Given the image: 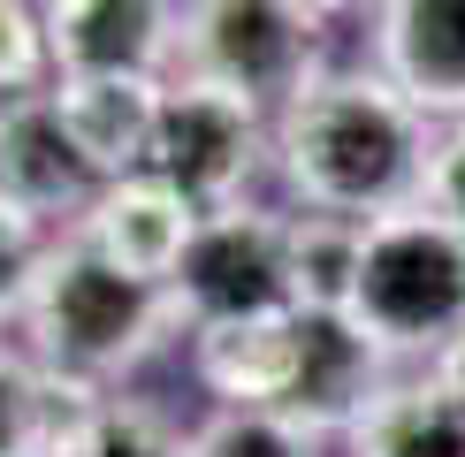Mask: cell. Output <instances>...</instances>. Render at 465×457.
Segmentation results:
<instances>
[{
	"mask_svg": "<svg viewBox=\"0 0 465 457\" xmlns=\"http://www.w3.org/2000/svg\"><path fill=\"white\" fill-rule=\"evenodd\" d=\"M343 457H465V396L435 366L397 374L343 434Z\"/></svg>",
	"mask_w": 465,
	"mask_h": 457,
	"instance_id": "obj_14",
	"label": "cell"
},
{
	"mask_svg": "<svg viewBox=\"0 0 465 457\" xmlns=\"http://www.w3.org/2000/svg\"><path fill=\"white\" fill-rule=\"evenodd\" d=\"M290 374H298V313L275 320H222V328H191V381L214 404H260L275 412Z\"/></svg>",
	"mask_w": 465,
	"mask_h": 457,
	"instance_id": "obj_13",
	"label": "cell"
},
{
	"mask_svg": "<svg viewBox=\"0 0 465 457\" xmlns=\"http://www.w3.org/2000/svg\"><path fill=\"white\" fill-rule=\"evenodd\" d=\"M24 351L46 374L84 381V389H123L145 358H161L183 328V305L168 282H138L114 259H100L76 228L46 244L24 297V320H15Z\"/></svg>",
	"mask_w": 465,
	"mask_h": 457,
	"instance_id": "obj_2",
	"label": "cell"
},
{
	"mask_svg": "<svg viewBox=\"0 0 465 457\" xmlns=\"http://www.w3.org/2000/svg\"><path fill=\"white\" fill-rule=\"evenodd\" d=\"M46 84H54V53H46L38 0H0V100L46 92Z\"/></svg>",
	"mask_w": 465,
	"mask_h": 457,
	"instance_id": "obj_19",
	"label": "cell"
},
{
	"mask_svg": "<svg viewBox=\"0 0 465 457\" xmlns=\"http://www.w3.org/2000/svg\"><path fill=\"white\" fill-rule=\"evenodd\" d=\"M351 320L397 358V366L404 358L435 366L450 343H465V228L435 221L428 206L390 214V221H366Z\"/></svg>",
	"mask_w": 465,
	"mask_h": 457,
	"instance_id": "obj_3",
	"label": "cell"
},
{
	"mask_svg": "<svg viewBox=\"0 0 465 457\" xmlns=\"http://www.w3.org/2000/svg\"><path fill=\"white\" fill-rule=\"evenodd\" d=\"M168 290H176V305H183V328L298 313V282H290V214H275V206H260V199L222 206V214H199Z\"/></svg>",
	"mask_w": 465,
	"mask_h": 457,
	"instance_id": "obj_6",
	"label": "cell"
},
{
	"mask_svg": "<svg viewBox=\"0 0 465 457\" xmlns=\"http://www.w3.org/2000/svg\"><path fill=\"white\" fill-rule=\"evenodd\" d=\"M46 457H191V434L153 404V396L100 389L54 427Z\"/></svg>",
	"mask_w": 465,
	"mask_h": 457,
	"instance_id": "obj_15",
	"label": "cell"
},
{
	"mask_svg": "<svg viewBox=\"0 0 465 457\" xmlns=\"http://www.w3.org/2000/svg\"><path fill=\"white\" fill-rule=\"evenodd\" d=\"M100 199L92 168L76 160L69 130H62V107H54V84L46 92H15L0 100V206L31 214L38 228H76L84 206Z\"/></svg>",
	"mask_w": 465,
	"mask_h": 457,
	"instance_id": "obj_9",
	"label": "cell"
},
{
	"mask_svg": "<svg viewBox=\"0 0 465 457\" xmlns=\"http://www.w3.org/2000/svg\"><path fill=\"white\" fill-rule=\"evenodd\" d=\"M84 396H100V389L46 374V366L24 351V343L0 335V457H46L54 427H62V419L84 404Z\"/></svg>",
	"mask_w": 465,
	"mask_h": 457,
	"instance_id": "obj_16",
	"label": "cell"
},
{
	"mask_svg": "<svg viewBox=\"0 0 465 457\" xmlns=\"http://www.w3.org/2000/svg\"><path fill=\"white\" fill-rule=\"evenodd\" d=\"M313 15H351V8H381V0H305Z\"/></svg>",
	"mask_w": 465,
	"mask_h": 457,
	"instance_id": "obj_23",
	"label": "cell"
},
{
	"mask_svg": "<svg viewBox=\"0 0 465 457\" xmlns=\"http://www.w3.org/2000/svg\"><path fill=\"white\" fill-rule=\"evenodd\" d=\"M46 244H54V228H38L31 214L0 206V328L24 320V297H31V275L46 259Z\"/></svg>",
	"mask_w": 465,
	"mask_h": 457,
	"instance_id": "obj_20",
	"label": "cell"
},
{
	"mask_svg": "<svg viewBox=\"0 0 465 457\" xmlns=\"http://www.w3.org/2000/svg\"><path fill=\"white\" fill-rule=\"evenodd\" d=\"M267 145H275L267 107H252L222 84H199V76H168L145 176L183 190L199 214H222V206H244L252 183L267 176Z\"/></svg>",
	"mask_w": 465,
	"mask_h": 457,
	"instance_id": "obj_5",
	"label": "cell"
},
{
	"mask_svg": "<svg viewBox=\"0 0 465 457\" xmlns=\"http://www.w3.org/2000/svg\"><path fill=\"white\" fill-rule=\"evenodd\" d=\"M359 244H366V221L290 214V282H298V313H351Z\"/></svg>",
	"mask_w": 465,
	"mask_h": 457,
	"instance_id": "obj_17",
	"label": "cell"
},
{
	"mask_svg": "<svg viewBox=\"0 0 465 457\" xmlns=\"http://www.w3.org/2000/svg\"><path fill=\"white\" fill-rule=\"evenodd\" d=\"M435 374H442V381H450V389L465 396V343H450V351H442V358H435Z\"/></svg>",
	"mask_w": 465,
	"mask_h": 457,
	"instance_id": "obj_22",
	"label": "cell"
},
{
	"mask_svg": "<svg viewBox=\"0 0 465 457\" xmlns=\"http://www.w3.org/2000/svg\"><path fill=\"white\" fill-rule=\"evenodd\" d=\"M390 381H397V358L351 313H298V374H290L275 412L298 419L313 442H343Z\"/></svg>",
	"mask_w": 465,
	"mask_h": 457,
	"instance_id": "obj_7",
	"label": "cell"
},
{
	"mask_svg": "<svg viewBox=\"0 0 465 457\" xmlns=\"http://www.w3.org/2000/svg\"><path fill=\"white\" fill-rule=\"evenodd\" d=\"M54 76H168L183 0H38Z\"/></svg>",
	"mask_w": 465,
	"mask_h": 457,
	"instance_id": "obj_8",
	"label": "cell"
},
{
	"mask_svg": "<svg viewBox=\"0 0 465 457\" xmlns=\"http://www.w3.org/2000/svg\"><path fill=\"white\" fill-rule=\"evenodd\" d=\"M435 221L465 228V122H442L435 130V152H428V190H420Z\"/></svg>",
	"mask_w": 465,
	"mask_h": 457,
	"instance_id": "obj_21",
	"label": "cell"
},
{
	"mask_svg": "<svg viewBox=\"0 0 465 457\" xmlns=\"http://www.w3.org/2000/svg\"><path fill=\"white\" fill-rule=\"evenodd\" d=\"M428 152H435V122L381 69H328L305 100L275 114L267 176L282 183L290 214L390 221L420 206Z\"/></svg>",
	"mask_w": 465,
	"mask_h": 457,
	"instance_id": "obj_1",
	"label": "cell"
},
{
	"mask_svg": "<svg viewBox=\"0 0 465 457\" xmlns=\"http://www.w3.org/2000/svg\"><path fill=\"white\" fill-rule=\"evenodd\" d=\"M168 76H199L282 114L328 76V15H313L305 0H183Z\"/></svg>",
	"mask_w": 465,
	"mask_h": 457,
	"instance_id": "obj_4",
	"label": "cell"
},
{
	"mask_svg": "<svg viewBox=\"0 0 465 457\" xmlns=\"http://www.w3.org/2000/svg\"><path fill=\"white\" fill-rule=\"evenodd\" d=\"M191 457H321V442L282 412L260 404H214L191 427Z\"/></svg>",
	"mask_w": 465,
	"mask_h": 457,
	"instance_id": "obj_18",
	"label": "cell"
},
{
	"mask_svg": "<svg viewBox=\"0 0 465 457\" xmlns=\"http://www.w3.org/2000/svg\"><path fill=\"white\" fill-rule=\"evenodd\" d=\"M191 228H199V206L183 190H168L161 176H123V183H100V199L84 206L76 237L138 282H176Z\"/></svg>",
	"mask_w": 465,
	"mask_h": 457,
	"instance_id": "obj_12",
	"label": "cell"
},
{
	"mask_svg": "<svg viewBox=\"0 0 465 457\" xmlns=\"http://www.w3.org/2000/svg\"><path fill=\"white\" fill-rule=\"evenodd\" d=\"M161 92L168 76H54V107L76 145V160L92 168V183L145 176L153 130H161Z\"/></svg>",
	"mask_w": 465,
	"mask_h": 457,
	"instance_id": "obj_11",
	"label": "cell"
},
{
	"mask_svg": "<svg viewBox=\"0 0 465 457\" xmlns=\"http://www.w3.org/2000/svg\"><path fill=\"white\" fill-rule=\"evenodd\" d=\"M374 69L428 122H465V0H381Z\"/></svg>",
	"mask_w": 465,
	"mask_h": 457,
	"instance_id": "obj_10",
	"label": "cell"
}]
</instances>
